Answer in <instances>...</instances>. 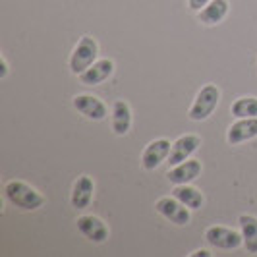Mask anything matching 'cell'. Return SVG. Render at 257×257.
Instances as JSON below:
<instances>
[{"label": "cell", "mask_w": 257, "mask_h": 257, "mask_svg": "<svg viewBox=\"0 0 257 257\" xmlns=\"http://www.w3.org/2000/svg\"><path fill=\"white\" fill-rule=\"evenodd\" d=\"M155 211L161 215V217H165L167 220H170L172 224H178V226H184V224H188L190 219H192V215H190V207H186L182 203L180 199H176L174 195L170 197H161L157 203H155Z\"/></svg>", "instance_id": "4"}, {"label": "cell", "mask_w": 257, "mask_h": 257, "mask_svg": "<svg viewBox=\"0 0 257 257\" xmlns=\"http://www.w3.org/2000/svg\"><path fill=\"white\" fill-rule=\"evenodd\" d=\"M219 99H220L219 87L213 85V83H207L205 87H201V91L197 93V97L193 99L188 116L192 118L193 122L207 120L209 116L215 112V108H217V104H219Z\"/></svg>", "instance_id": "3"}, {"label": "cell", "mask_w": 257, "mask_h": 257, "mask_svg": "<svg viewBox=\"0 0 257 257\" xmlns=\"http://www.w3.org/2000/svg\"><path fill=\"white\" fill-rule=\"evenodd\" d=\"M172 195H174L176 199H180L186 207H190L192 211L193 209H199V207L203 205V193L199 192L197 188H193V186H188V184L176 186V188L172 190Z\"/></svg>", "instance_id": "17"}, {"label": "cell", "mask_w": 257, "mask_h": 257, "mask_svg": "<svg viewBox=\"0 0 257 257\" xmlns=\"http://www.w3.org/2000/svg\"><path fill=\"white\" fill-rule=\"evenodd\" d=\"M199 174H201V161L188 159V161H184L180 165L170 168L167 176L168 180H170V184L180 186V184H190V182H193Z\"/></svg>", "instance_id": "10"}, {"label": "cell", "mask_w": 257, "mask_h": 257, "mask_svg": "<svg viewBox=\"0 0 257 257\" xmlns=\"http://www.w3.org/2000/svg\"><path fill=\"white\" fill-rule=\"evenodd\" d=\"M170 149H172V143L168 140H155L151 142L142 153V165L145 170H155L159 168L170 155Z\"/></svg>", "instance_id": "8"}, {"label": "cell", "mask_w": 257, "mask_h": 257, "mask_svg": "<svg viewBox=\"0 0 257 257\" xmlns=\"http://www.w3.org/2000/svg\"><path fill=\"white\" fill-rule=\"evenodd\" d=\"M97 56H99V45L97 41L89 35H83L79 39V43L76 45V49L70 56V70L72 74L81 76L93 62H97Z\"/></svg>", "instance_id": "2"}, {"label": "cell", "mask_w": 257, "mask_h": 257, "mask_svg": "<svg viewBox=\"0 0 257 257\" xmlns=\"http://www.w3.org/2000/svg\"><path fill=\"white\" fill-rule=\"evenodd\" d=\"M201 145V138L199 136H193V134H186L178 138L176 142L172 143V149H170V155H168V165L170 167H176L184 161H188Z\"/></svg>", "instance_id": "6"}, {"label": "cell", "mask_w": 257, "mask_h": 257, "mask_svg": "<svg viewBox=\"0 0 257 257\" xmlns=\"http://www.w3.org/2000/svg\"><path fill=\"white\" fill-rule=\"evenodd\" d=\"M238 224H240V232H242L247 253H257V217H253V215H240Z\"/></svg>", "instance_id": "16"}, {"label": "cell", "mask_w": 257, "mask_h": 257, "mask_svg": "<svg viewBox=\"0 0 257 257\" xmlns=\"http://www.w3.org/2000/svg\"><path fill=\"white\" fill-rule=\"evenodd\" d=\"M234 118H257V99L255 97H240L230 106Z\"/></svg>", "instance_id": "18"}, {"label": "cell", "mask_w": 257, "mask_h": 257, "mask_svg": "<svg viewBox=\"0 0 257 257\" xmlns=\"http://www.w3.org/2000/svg\"><path fill=\"white\" fill-rule=\"evenodd\" d=\"M253 138H257V118H238V122H234L226 134V142L230 145L249 142Z\"/></svg>", "instance_id": "11"}, {"label": "cell", "mask_w": 257, "mask_h": 257, "mask_svg": "<svg viewBox=\"0 0 257 257\" xmlns=\"http://www.w3.org/2000/svg\"><path fill=\"white\" fill-rule=\"evenodd\" d=\"M209 2L211 0H188V6H190V10H193V12H199V10L205 8Z\"/></svg>", "instance_id": "19"}, {"label": "cell", "mask_w": 257, "mask_h": 257, "mask_svg": "<svg viewBox=\"0 0 257 257\" xmlns=\"http://www.w3.org/2000/svg\"><path fill=\"white\" fill-rule=\"evenodd\" d=\"M8 76V62H6V58L2 56V72H0V77H6Z\"/></svg>", "instance_id": "21"}, {"label": "cell", "mask_w": 257, "mask_h": 257, "mask_svg": "<svg viewBox=\"0 0 257 257\" xmlns=\"http://www.w3.org/2000/svg\"><path fill=\"white\" fill-rule=\"evenodd\" d=\"M74 106H76L77 112H81L89 120H104L106 114H108L106 104L99 97H93V95H77V97H74Z\"/></svg>", "instance_id": "9"}, {"label": "cell", "mask_w": 257, "mask_h": 257, "mask_svg": "<svg viewBox=\"0 0 257 257\" xmlns=\"http://www.w3.org/2000/svg\"><path fill=\"white\" fill-rule=\"evenodd\" d=\"M76 224L77 230L93 244H103L108 240V226L103 222V219H99L95 215H81L76 220Z\"/></svg>", "instance_id": "7"}, {"label": "cell", "mask_w": 257, "mask_h": 257, "mask_svg": "<svg viewBox=\"0 0 257 257\" xmlns=\"http://www.w3.org/2000/svg\"><path fill=\"white\" fill-rule=\"evenodd\" d=\"M4 195L12 205L20 207L24 211H35L39 207L45 205V197L31 188L29 184L22 180H10L4 186Z\"/></svg>", "instance_id": "1"}, {"label": "cell", "mask_w": 257, "mask_h": 257, "mask_svg": "<svg viewBox=\"0 0 257 257\" xmlns=\"http://www.w3.org/2000/svg\"><path fill=\"white\" fill-rule=\"evenodd\" d=\"M112 72H114V62L110 58H101V60L93 62L79 76V79H81L83 85H99V83H103L112 76Z\"/></svg>", "instance_id": "12"}, {"label": "cell", "mask_w": 257, "mask_h": 257, "mask_svg": "<svg viewBox=\"0 0 257 257\" xmlns=\"http://www.w3.org/2000/svg\"><path fill=\"white\" fill-rule=\"evenodd\" d=\"M132 128V108L126 101L112 104V130L116 136H126Z\"/></svg>", "instance_id": "15"}, {"label": "cell", "mask_w": 257, "mask_h": 257, "mask_svg": "<svg viewBox=\"0 0 257 257\" xmlns=\"http://www.w3.org/2000/svg\"><path fill=\"white\" fill-rule=\"evenodd\" d=\"M228 14V0H211L203 10H199V22L205 26H217Z\"/></svg>", "instance_id": "14"}, {"label": "cell", "mask_w": 257, "mask_h": 257, "mask_svg": "<svg viewBox=\"0 0 257 257\" xmlns=\"http://www.w3.org/2000/svg\"><path fill=\"white\" fill-rule=\"evenodd\" d=\"M93 192H95V184H93V180H91L87 174L79 176V178L76 180V184H74L72 197H70L72 207H74L76 211L87 209L91 203V199H93Z\"/></svg>", "instance_id": "13"}, {"label": "cell", "mask_w": 257, "mask_h": 257, "mask_svg": "<svg viewBox=\"0 0 257 257\" xmlns=\"http://www.w3.org/2000/svg\"><path fill=\"white\" fill-rule=\"evenodd\" d=\"M192 257H211V253L207 251V249H197V251H193V253H190Z\"/></svg>", "instance_id": "20"}, {"label": "cell", "mask_w": 257, "mask_h": 257, "mask_svg": "<svg viewBox=\"0 0 257 257\" xmlns=\"http://www.w3.org/2000/svg\"><path fill=\"white\" fill-rule=\"evenodd\" d=\"M205 240L213 247H219V249H236L244 244V238H242V232H236L228 228V226H209L205 230Z\"/></svg>", "instance_id": "5"}]
</instances>
